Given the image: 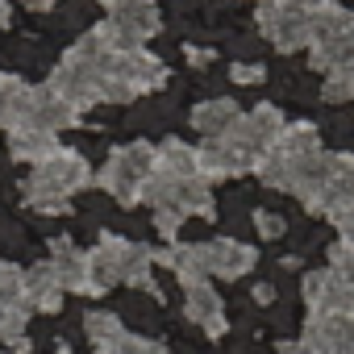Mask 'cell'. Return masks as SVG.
I'll return each instance as SVG.
<instances>
[{
  "mask_svg": "<svg viewBox=\"0 0 354 354\" xmlns=\"http://www.w3.org/2000/svg\"><path fill=\"white\" fill-rule=\"evenodd\" d=\"M84 329H88V337L96 342V350L109 346V342H117V337L125 333V325H121L113 313H104V308H92V313L84 317Z\"/></svg>",
  "mask_w": 354,
  "mask_h": 354,
  "instance_id": "obj_19",
  "label": "cell"
},
{
  "mask_svg": "<svg viewBox=\"0 0 354 354\" xmlns=\"http://www.w3.org/2000/svg\"><path fill=\"white\" fill-rule=\"evenodd\" d=\"M279 354H308L304 342H279Z\"/></svg>",
  "mask_w": 354,
  "mask_h": 354,
  "instance_id": "obj_25",
  "label": "cell"
},
{
  "mask_svg": "<svg viewBox=\"0 0 354 354\" xmlns=\"http://www.w3.org/2000/svg\"><path fill=\"white\" fill-rule=\"evenodd\" d=\"M254 5H267V0H254Z\"/></svg>",
  "mask_w": 354,
  "mask_h": 354,
  "instance_id": "obj_28",
  "label": "cell"
},
{
  "mask_svg": "<svg viewBox=\"0 0 354 354\" xmlns=\"http://www.w3.org/2000/svg\"><path fill=\"white\" fill-rule=\"evenodd\" d=\"M230 75H234V84H259L267 75V67H259V63H234Z\"/></svg>",
  "mask_w": 354,
  "mask_h": 354,
  "instance_id": "obj_22",
  "label": "cell"
},
{
  "mask_svg": "<svg viewBox=\"0 0 354 354\" xmlns=\"http://www.w3.org/2000/svg\"><path fill=\"white\" fill-rule=\"evenodd\" d=\"M167 63L154 59L146 46H117L109 67V104H129L138 96H150L167 84Z\"/></svg>",
  "mask_w": 354,
  "mask_h": 354,
  "instance_id": "obj_5",
  "label": "cell"
},
{
  "mask_svg": "<svg viewBox=\"0 0 354 354\" xmlns=\"http://www.w3.org/2000/svg\"><path fill=\"white\" fill-rule=\"evenodd\" d=\"M150 180H154V146L150 142H125V146H117L104 158L100 175H96V184L117 205H125V209L129 205H142Z\"/></svg>",
  "mask_w": 354,
  "mask_h": 354,
  "instance_id": "obj_4",
  "label": "cell"
},
{
  "mask_svg": "<svg viewBox=\"0 0 354 354\" xmlns=\"http://www.w3.org/2000/svg\"><path fill=\"white\" fill-rule=\"evenodd\" d=\"M0 304H26V271L17 263H0Z\"/></svg>",
  "mask_w": 354,
  "mask_h": 354,
  "instance_id": "obj_20",
  "label": "cell"
},
{
  "mask_svg": "<svg viewBox=\"0 0 354 354\" xmlns=\"http://www.w3.org/2000/svg\"><path fill=\"white\" fill-rule=\"evenodd\" d=\"M92 184V167L80 150L59 146L55 154H46L42 162H34L30 180H26V205L38 213H67L71 196L84 192Z\"/></svg>",
  "mask_w": 354,
  "mask_h": 354,
  "instance_id": "obj_2",
  "label": "cell"
},
{
  "mask_svg": "<svg viewBox=\"0 0 354 354\" xmlns=\"http://www.w3.org/2000/svg\"><path fill=\"white\" fill-rule=\"evenodd\" d=\"M308 67L333 71L354 67V13L337 0H313V30H308Z\"/></svg>",
  "mask_w": 354,
  "mask_h": 354,
  "instance_id": "obj_3",
  "label": "cell"
},
{
  "mask_svg": "<svg viewBox=\"0 0 354 354\" xmlns=\"http://www.w3.org/2000/svg\"><path fill=\"white\" fill-rule=\"evenodd\" d=\"M26 350H30V346H13V350H9V354H26Z\"/></svg>",
  "mask_w": 354,
  "mask_h": 354,
  "instance_id": "obj_27",
  "label": "cell"
},
{
  "mask_svg": "<svg viewBox=\"0 0 354 354\" xmlns=\"http://www.w3.org/2000/svg\"><path fill=\"white\" fill-rule=\"evenodd\" d=\"M184 313H188V321L192 325H201L209 337H221L225 333V304H221V296L213 292V283L209 279H196V283H184Z\"/></svg>",
  "mask_w": 354,
  "mask_h": 354,
  "instance_id": "obj_10",
  "label": "cell"
},
{
  "mask_svg": "<svg viewBox=\"0 0 354 354\" xmlns=\"http://www.w3.org/2000/svg\"><path fill=\"white\" fill-rule=\"evenodd\" d=\"M46 263L55 267L63 292H71V296H88V250H80L71 238H55Z\"/></svg>",
  "mask_w": 354,
  "mask_h": 354,
  "instance_id": "obj_11",
  "label": "cell"
},
{
  "mask_svg": "<svg viewBox=\"0 0 354 354\" xmlns=\"http://www.w3.org/2000/svg\"><path fill=\"white\" fill-rule=\"evenodd\" d=\"M254 230H259L263 238H279V234H283V217H275V213H254Z\"/></svg>",
  "mask_w": 354,
  "mask_h": 354,
  "instance_id": "obj_23",
  "label": "cell"
},
{
  "mask_svg": "<svg viewBox=\"0 0 354 354\" xmlns=\"http://www.w3.org/2000/svg\"><path fill=\"white\" fill-rule=\"evenodd\" d=\"M154 250L138 246L129 238L104 234L92 250H88V296H104L117 283L142 288V292H158L154 288Z\"/></svg>",
  "mask_w": 354,
  "mask_h": 354,
  "instance_id": "obj_1",
  "label": "cell"
},
{
  "mask_svg": "<svg viewBox=\"0 0 354 354\" xmlns=\"http://www.w3.org/2000/svg\"><path fill=\"white\" fill-rule=\"evenodd\" d=\"M104 5V34L121 46H146L158 30H162V17H158V5L154 0H100Z\"/></svg>",
  "mask_w": 354,
  "mask_h": 354,
  "instance_id": "obj_7",
  "label": "cell"
},
{
  "mask_svg": "<svg viewBox=\"0 0 354 354\" xmlns=\"http://www.w3.org/2000/svg\"><path fill=\"white\" fill-rule=\"evenodd\" d=\"M254 21H259V34H263L279 55L308 50L313 0H267V5H259Z\"/></svg>",
  "mask_w": 354,
  "mask_h": 354,
  "instance_id": "obj_6",
  "label": "cell"
},
{
  "mask_svg": "<svg viewBox=\"0 0 354 354\" xmlns=\"http://www.w3.org/2000/svg\"><path fill=\"white\" fill-rule=\"evenodd\" d=\"M184 55H188L192 67H209L213 63V50H201V46H184Z\"/></svg>",
  "mask_w": 354,
  "mask_h": 354,
  "instance_id": "obj_24",
  "label": "cell"
},
{
  "mask_svg": "<svg viewBox=\"0 0 354 354\" xmlns=\"http://www.w3.org/2000/svg\"><path fill=\"white\" fill-rule=\"evenodd\" d=\"M26 96H30V84H26L21 75L0 71V129H13V125H17Z\"/></svg>",
  "mask_w": 354,
  "mask_h": 354,
  "instance_id": "obj_16",
  "label": "cell"
},
{
  "mask_svg": "<svg viewBox=\"0 0 354 354\" xmlns=\"http://www.w3.org/2000/svg\"><path fill=\"white\" fill-rule=\"evenodd\" d=\"M96 354H167L158 342H146V337H133V333H121L117 342H109V346H100Z\"/></svg>",
  "mask_w": 354,
  "mask_h": 354,
  "instance_id": "obj_21",
  "label": "cell"
},
{
  "mask_svg": "<svg viewBox=\"0 0 354 354\" xmlns=\"http://www.w3.org/2000/svg\"><path fill=\"white\" fill-rule=\"evenodd\" d=\"M300 342L308 354H354V317H308Z\"/></svg>",
  "mask_w": 354,
  "mask_h": 354,
  "instance_id": "obj_9",
  "label": "cell"
},
{
  "mask_svg": "<svg viewBox=\"0 0 354 354\" xmlns=\"http://www.w3.org/2000/svg\"><path fill=\"white\" fill-rule=\"evenodd\" d=\"M26 321H30L26 304H0V342L5 346H26Z\"/></svg>",
  "mask_w": 354,
  "mask_h": 354,
  "instance_id": "obj_18",
  "label": "cell"
},
{
  "mask_svg": "<svg viewBox=\"0 0 354 354\" xmlns=\"http://www.w3.org/2000/svg\"><path fill=\"white\" fill-rule=\"evenodd\" d=\"M9 17H13V9H9V0H0V26H9Z\"/></svg>",
  "mask_w": 354,
  "mask_h": 354,
  "instance_id": "obj_26",
  "label": "cell"
},
{
  "mask_svg": "<svg viewBox=\"0 0 354 354\" xmlns=\"http://www.w3.org/2000/svg\"><path fill=\"white\" fill-rule=\"evenodd\" d=\"M158 263H162V267H171L180 283L209 279V275H205V259H201V242H171V246L158 254Z\"/></svg>",
  "mask_w": 354,
  "mask_h": 354,
  "instance_id": "obj_14",
  "label": "cell"
},
{
  "mask_svg": "<svg viewBox=\"0 0 354 354\" xmlns=\"http://www.w3.org/2000/svg\"><path fill=\"white\" fill-rule=\"evenodd\" d=\"M63 283H59V275H55V267L50 263H38V267H30L26 271V308H42V313H55L59 304H63Z\"/></svg>",
  "mask_w": 354,
  "mask_h": 354,
  "instance_id": "obj_13",
  "label": "cell"
},
{
  "mask_svg": "<svg viewBox=\"0 0 354 354\" xmlns=\"http://www.w3.org/2000/svg\"><path fill=\"white\" fill-rule=\"evenodd\" d=\"M59 146H63L59 133H46V129H9V154L17 162H42Z\"/></svg>",
  "mask_w": 354,
  "mask_h": 354,
  "instance_id": "obj_15",
  "label": "cell"
},
{
  "mask_svg": "<svg viewBox=\"0 0 354 354\" xmlns=\"http://www.w3.org/2000/svg\"><path fill=\"white\" fill-rule=\"evenodd\" d=\"M238 117H242V109H238L234 100L217 96V100H205V104H196V109H192V129H196V133H205V142H213V138L230 133V129L238 125Z\"/></svg>",
  "mask_w": 354,
  "mask_h": 354,
  "instance_id": "obj_12",
  "label": "cell"
},
{
  "mask_svg": "<svg viewBox=\"0 0 354 354\" xmlns=\"http://www.w3.org/2000/svg\"><path fill=\"white\" fill-rule=\"evenodd\" d=\"M201 259H205V275H221V279H242L254 267V246L234 242V238H213L201 242Z\"/></svg>",
  "mask_w": 354,
  "mask_h": 354,
  "instance_id": "obj_8",
  "label": "cell"
},
{
  "mask_svg": "<svg viewBox=\"0 0 354 354\" xmlns=\"http://www.w3.org/2000/svg\"><path fill=\"white\" fill-rule=\"evenodd\" d=\"M321 100L325 104H350L354 100V67H333L321 80Z\"/></svg>",
  "mask_w": 354,
  "mask_h": 354,
  "instance_id": "obj_17",
  "label": "cell"
}]
</instances>
